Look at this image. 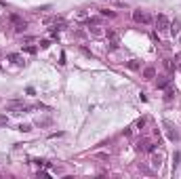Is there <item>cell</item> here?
Segmentation results:
<instances>
[{
    "instance_id": "e0dca14e",
    "label": "cell",
    "mask_w": 181,
    "mask_h": 179,
    "mask_svg": "<svg viewBox=\"0 0 181 179\" xmlns=\"http://www.w3.org/2000/svg\"><path fill=\"white\" fill-rule=\"evenodd\" d=\"M158 86H166V78H160L158 80Z\"/></svg>"
},
{
    "instance_id": "4fadbf2b",
    "label": "cell",
    "mask_w": 181,
    "mask_h": 179,
    "mask_svg": "<svg viewBox=\"0 0 181 179\" xmlns=\"http://www.w3.org/2000/svg\"><path fill=\"white\" fill-rule=\"evenodd\" d=\"M19 131L21 133H30L32 129H30V124H19Z\"/></svg>"
},
{
    "instance_id": "5bb4252c",
    "label": "cell",
    "mask_w": 181,
    "mask_h": 179,
    "mask_svg": "<svg viewBox=\"0 0 181 179\" xmlns=\"http://www.w3.org/2000/svg\"><path fill=\"white\" fill-rule=\"evenodd\" d=\"M143 127H145V118H139L137 120V129H143Z\"/></svg>"
},
{
    "instance_id": "2e32d148",
    "label": "cell",
    "mask_w": 181,
    "mask_h": 179,
    "mask_svg": "<svg viewBox=\"0 0 181 179\" xmlns=\"http://www.w3.org/2000/svg\"><path fill=\"white\" fill-rule=\"evenodd\" d=\"M40 47H42V49H47V47H51V42H49V40H42V42H40Z\"/></svg>"
},
{
    "instance_id": "7c38bea8",
    "label": "cell",
    "mask_w": 181,
    "mask_h": 179,
    "mask_svg": "<svg viewBox=\"0 0 181 179\" xmlns=\"http://www.w3.org/2000/svg\"><path fill=\"white\" fill-rule=\"evenodd\" d=\"M90 32H93L95 36H101V34H103V30L99 28V25H95V28H90Z\"/></svg>"
},
{
    "instance_id": "6da1fadb",
    "label": "cell",
    "mask_w": 181,
    "mask_h": 179,
    "mask_svg": "<svg viewBox=\"0 0 181 179\" xmlns=\"http://www.w3.org/2000/svg\"><path fill=\"white\" fill-rule=\"evenodd\" d=\"M135 150L137 152H154L156 150V143H152L150 139H139L137 146H135Z\"/></svg>"
},
{
    "instance_id": "9a60e30c",
    "label": "cell",
    "mask_w": 181,
    "mask_h": 179,
    "mask_svg": "<svg viewBox=\"0 0 181 179\" xmlns=\"http://www.w3.org/2000/svg\"><path fill=\"white\" fill-rule=\"evenodd\" d=\"M101 15H107V17H114V13H112V11H107V8H103V11H101Z\"/></svg>"
},
{
    "instance_id": "8992f818",
    "label": "cell",
    "mask_w": 181,
    "mask_h": 179,
    "mask_svg": "<svg viewBox=\"0 0 181 179\" xmlns=\"http://www.w3.org/2000/svg\"><path fill=\"white\" fill-rule=\"evenodd\" d=\"M143 78H145V80L156 78V68H154V65H148L145 70H143Z\"/></svg>"
},
{
    "instance_id": "9c48e42d",
    "label": "cell",
    "mask_w": 181,
    "mask_h": 179,
    "mask_svg": "<svg viewBox=\"0 0 181 179\" xmlns=\"http://www.w3.org/2000/svg\"><path fill=\"white\" fill-rule=\"evenodd\" d=\"M179 30H181V23H179V21H173V23H171V34H173V36H177Z\"/></svg>"
},
{
    "instance_id": "30bf717a",
    "label": "cell",
    "mask_w": 181,
    "mask_h": 179,
    "mask_svg": "<svg viewBox=\"0 0 181 179\" xmlns=\"http://www.w3.org/2000/svg\"><path fill=\"white\" fill-rule=\"evenodd\" d=\"M179 160H181V154H179V152H175V156H173V169L179 166Z\"/></svg>"
},
{
    "instance_id": "7a4b0ae2",
    "label": "cell",
    "mask_w": 181,
    "mask_h": 179,
    "mask_svg": "<svg viewBox=\"0 0 181 179\" xmlns=\"http://www.w3.org/2000/svg\"><path fill=\"white\" fill-rule=\"evenodd\" d=\"M133 19L137 21V23H145V25L152 23V17H150L145 11H135V13H133Z\"/></svg>"
},
{
    "instance_id": "3957f363",
    "label": "cell",
    "mask_w": 181,
    "mask_h": 179,
    "mask_svg": "<svg viewBox=\"0 0 181 179\" xmlns=\"http://www.w3.org/2000/svg\"><path fill=\"white\" fill-rule=\"evenodd\" d=\"M156 25H158V32H166L171 28V21H168L166 15H158L156 17Z\"/></svg>"
},
{
    "instance_id": "5b68a950",
    "label": "cell",
    "mask_w": 181,
    "mask_h": 179,
    "mask_svg": "<svg viewBox=\"0 0 181 179\" xmlns=\"http://www.w3.org/2000/svg\"><path fill=\"white\" fill-rule=\"evenodd\" d=\"M164 127H166V135H168V139H171V141H177V139H179V133H177L173 127H171L168 122H164Z\"/></svg>"
},
{
    "instance_id": "8fae6325",
    "label": "cell",
    "mask_w": 181,
    "mask_h": 179,
    "mask_svg": "<svg viewBox=\"0 0 181 179\" xmlns=\"http://www.w3.org/2000/svg\"><path fill=\"white\" fill-rule=\"evenodd\" d=\"M126 65H129L131 70H139V63H137V59H131V61H129Z\"/></svg>"
},
{
    "instance_id": "277c9868",
    "label": "cell",
    "mask_w": 181,
    "mask_h": 179,
    "mask_svg": "<svg viewBox=\"0 0 181 179\" xmlns=\"http://www.w3.org/2000/svg\"><path fill=\"white\" fill-rule=\"evenodd\" d=\"M11 21L15 23V30L17 32H25V21H21L19 15H11Z\"/></svg>"
},
{
    "instance_id": "ba28073f",
    "label": "cell",
    "mask_w": 181,
    "mask_h": 179,
    "mask_svg": "<svg viewBox=\"0 0 181 179\" xmlns=\"http://www.w3.org/2000/svg\"><path fill=\"white\" fill-rule=\"evenodd\" d=\"M8 59H11L13 63H17V65H23V57L17 55V53H11V55H8Z\"/></svg>"
},
{
    "instance_id": "52a82bcc",
    "label": "cell",
    "mask_w": 181,
    "mask_h": 179,
    "mask_svg": "<svg viewBox=\"0 0 181 179\" xmlns=\"http://www.w3.org/2000/svg\"><path fill=\"white\" fill-rule=\"evenodd\" d=\"M152 166L154 169H160L162 166V154H154L152 156Z\"/></svg>"
}]
</instances>
